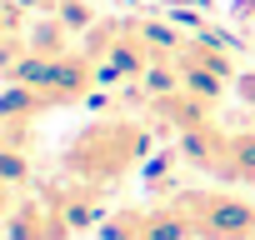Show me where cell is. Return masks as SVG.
Segmentation results:
<instances>
[]
</instances>
